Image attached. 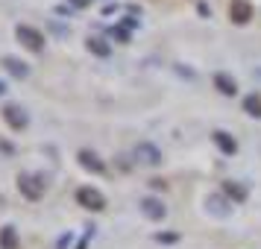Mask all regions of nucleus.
<instances>
[{
  "label": "nucleus",
  "instance_id": "1",
  "mask_svg": "<svg viewBox=\"0 0 261 249\" xmlns=\"http://www.w3.org/2000/svg\"><path fill=\"white\" fill-rule=\"evenodd\" d=\"M15 36H18V41H21L27 50H33V53H41V50H44V36L38 33L36 26L18 24V26H15Z\"/></svg>",
  "mask_w": 261,
  "mask_h": 249
},
{
  "label": "nucleus",
  "instance_id": "2",
  "mask_svg": "<svg viewBox=\"0 0 261 249\" xmlns=\"http://www.w3.org/2000/svg\"><path fill=\"white\" fill-rule=\"evenodd\" d=\"M18 190L24 193L27 200H41L44 197V179L41 176H33V173H21L18 176Z\"/></svg>",
  "mask_w": 261,
  "mask_h": 249
},
{
  "label": "nucleus",
  "instance_id": "3",
  "mask_svg": "<svg viewBox=\"0 0 261 249\" xmlns=\"http://www.w3.org/2000/svg\"><path fill=\"white\" fill-rule=\"evenodd\" d=\"M76 202L83 205L85 211H103L106 208V197L97 188H91V185H85V188L76 190Z\"/></svg>",
  "mask_w": 261,
  "mask_h": 249
},
{
  "label": "nucleus",
  "instance_id": "4",
  "mask_svg": "<svg viewBox=\"0 0 261 249\" xmlns=\"http://www.w3.org/2000/svg\"><path fill=\"white\" fill-rule=\"evenodd\" d=\"M0 115H3V120H6V126H9V129H15V132H21V129L27 126V123H30L27 112H24L21 106H15V103H6Z\"/></svg>",
  "mask_w": 261,
  "mask_h": 249
},
{
  "label": "nucleus",
  "instance_id": "5",
  "mask_svg": "<svg viewBox=\"0 0 261 249\" xmlns=\"http://www.w3.org/2000/svg\"><path fill=\"white\" fill-rule=\"evenodd\" d=\"M135 158L147 167H159L162 164V150L150 141H141V144H135Z\"/></svg>",
  "mask_w": 261,
  "mask_h": 249
},
{
  "label": "nucleus",
  "instance_id": "6",
  "mask_svg": "<svg viewBox=\"0 0 261 249\" xmlns=\"http://www.w3.org/2000/svg\"><path fill=\"white\" fill-rule=\"evenodd\" d=\"M229 21L238 26H244L252 21V3L249 0H232L229 3Z\"/></svg>",
  "mask_w": 261,
  "mask_h": 249
},
{
  "label": "nucleus",
  "instance_id": "7",
  "mask_svg": "<svg viewBox=\"0 0 261 249\" xmlns=\"http://www.w3.org/2000/svg\"><path fill=\"white\" fill-rule=\"evenodd\" d=\"M141 214L147 217V220H165L167 217V208L162 205V200H155V197H144L141 200Z\"/></svg>",
  "mask_w": 261,
  "mask_h": 249
},
{
  "label": "nucleus",
  "instance_id": "8",
  "mask_svg": "<svg viewBox=\"0 0 261 249\" xmlns=\"http://www.w3.org/2000/svg\"><path fill=\"white\" fill-rule=\"evenodd\" d=\"M220 188H223V197L229 202H247V197H249V190L244 188L241 182H235V179H226Z\"/></svg>",
  "mask_w": 261,
  "mask_h": 249
},
{
  "label": "nucleus",
  "instance_id": "9",
  "mask_svg": "<svg viewBox=\"0 0 261 249\" xmlns=\"http://www.w3.org/2000/svg\"><path fill=\"white\" fill-rule=\"evenodd\" d=\"M212 138H214V144L220 147V153H226V155H235L238 153V141L229 135V132H223V129H214L212 132Z\"/></svg>",
  "mask_w": 261,
  "mask_h": 249
},
{
  "label": "nucleus",
  "instance_id": "10",
  "mask_svg": "<svg viewBox=\"0 0 261 249\" xmlns=\"http://www.w3.org/2000/svg\"><path fill=\"white\" fill-rule=\"evenodd\" d=\"M76 158H80V164H83L85 170H91V173H103V170H106L103 158H97V153H91V150H80Z\"/></svg>",
  "mask_w": 261,
  "mask_h": 249
},
{
  "label": "nucleus",
  "instance_id": "11",
  "mask_svg": "<svg viewBox=\"0 0 261 249\" xmlns=\"http://www.w3.org/2000/svg\"><path fill=\"white\" fill-rule=\"evenodd\" d=\"M214 88L226 97H235L238 94V82L229 76V73H214Z\"/></svg>",
  "mask_w": 261,
  "mask_h": 249
},
{
  "label": "nucleus",
  "instance_id": "12",
  "mask_svg": "<svg viewBox=\"0 0 261 249\" xmlns=\"http://www.w3.org/2000/svg\"><path fill=\"white\" fill-rule=\"evenodd\" d=\"M3 68L12 73L15 79H27V76H30V68H27L21 59H15V56H3Z\"/></svg>",
  "mask_w": 261,
  "mask_h": 249
},
{
  "label": "nucleus",
  "instance_id": "13",
  "mask_svg": "<svg viewBox=\"0 0 261 249\" xmlns=\"http://www.w3.org/2000/svg\"><path fill=\"white\" fill-rule=\"evenodd\" d=\"M205 211H212L214 217H226V214L232 211V208L226 205V197L214 193V197H208V200H205Z\"/></svg>",
  "mask_w": 261,
  "mask_h": 249
},
{
  "label": "nucleus",
  "instance_id": "14",
  "mask_svg": "<svg viewBox=\"0 0 261 249\" xmlns=\"http://www.w3.org/2000/svg\"><path fill=\"white\" fill-rule=\"evenodd\" d=\"M85 47H88V53H94V56H100V59H106L109 53H112V44H109L106 38H97V36L88 38Z\"/></svg>",
  "mask_w": 261,
  "mask_h": 249
},
{
  "label": "nucleus",
  "instance_id": "15",
  "mask_svg": "<svg viewBox=\"0 0 261 249\" xmlns=\"http://www.w3.org/2000/svg\"><path fill=\"white\" fill-rule=\"evenodd\" d=\"M0 249H18V232H15V226H3L0 229Z\"/></svg>",
  "mask_w": 261,
  "mask_h": 249
},
{
  "label": "nucleus",
  "instance_id": "16",
  "mask_svg": "<svg viewBox=\"0 0 261 249\" xmlns=\"http://www.w3.org/2000/svg\"><path fill=\"white\" fill-rule=\"evenodd\" d=\"M244 112L249 118H261V94H247L244 97Z\"/></svg>",
  "mask_w": 261,
  "mask_h": 249
},
{
  "label": "nucleus",
  "instance_id": "17",
  "mask_svg": "<svg viewBox=\"0 0 261 249\" xmlns=\"http://www.w3.org/2000/svg\"><path fill=\"white\" fill-rule=\"evenodd\" d=\"M155 240H159V243H176L179 235L176 232H155Z\"/></svg>",
  "mask_w": 261,
  "mask_h": 249
},
{
  "label": "nucleus",
  "instance_id": "18",
  "mask_svg": "<svg viewBox=\"0 0 261 249\" xmlns=\"http://www.w3.org/2000/svg\"><path fill=\"white\" fill-rule=\"evenodd\" d=\"M112 38H118V41L126 44V41H129V30H126V26H112Z\"/></svg>",
  "mask_w": 261,
  "mask_h": 249
},
{
  "label": "nucleus",
  "instance_id": "19",
  "mask_svg": "<svg viewBox=\"0 0 261 249\" xmlns=\"http://www.w3.org/2000/svg\"><path fill=\"white\" fill-rule=\"evenodd\" d=\"M150 185H153L155 190H165V188H167V182H165V179H150Z\"/></svg>",
  "mask_w": 261,
  "mask_h": 249
},
{
  "label": "nucleus",
  "instance_id": "20",
  "mask_svg": "<svg viewBox=\"0 0 261 249\" xmlns=\"http://www.w3.org/2000/svg\"><path fill=\"white\" fill-rule=\"evenodd\" d=\"M71 6H76V9H85V6H91V0H68Z\"/></svg>",
  "mask_w": 261,
  "mask_h": 249
},
{
  "label": "nucleus",
  "instance_id": "21",
  "mask_svg": "<svg viewBox=\"0 0 261 249\" xmlns=\"http://www.w3.org/2000/svg\"><path fill=\"white\" fill-rule=\"evenodd\" d=\"M197 12H200L202 18H208V15H212V9H208V3H200V6H197Z\"/></svg>",
  "mask_w": 261,
  "mask_h": 249
},
{
  "label": "nucleus",
  "instance_id": "22",
  "mask_svg": "<svg viewBox=\"0 0 261 249\" xmlns=\"http://www.w3.org/2000/svg\"><path fill=\"white\" fill-rule=\"evenodd\" d=\"M120 26H126V30H135V26H138V21H135V18H123V24Z\"/></svg>",
  "mask_w": 261,
  "mask_h": 249
},
{
  "label": "nucleus",
  "instance_id": "23",
  "mask_svg": "<svg viewBox=\"0 0 261 249\" xmlns=\"http://www.w3.org/2000/svg\"><path fill=\"white\" fill-rule=\"evenodd\" d=\"M0 94H6V85H3V82H0Z\"/></svg>",
  "mask_w": 261,
  "mask_h": 249
}]
</instances>
